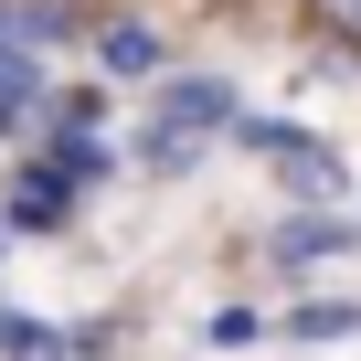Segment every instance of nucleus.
<instances>
[{
  "label": "nucleus",
  "mask_w": 361,
  "mask_h": 361,
  "mask_svg": "<svg viewBox=\"0 0 361 361\" xmlns=\"http://www.w3.org/2000/svg\"><path fill=\"white\" fill-rule=\"evenodd\" d=\"M106 64H128V75H138V64H159V43H149V32H128V22H117V32H106Z\"/></svg>",
  "instance_id": "1"
}]
</instances>
